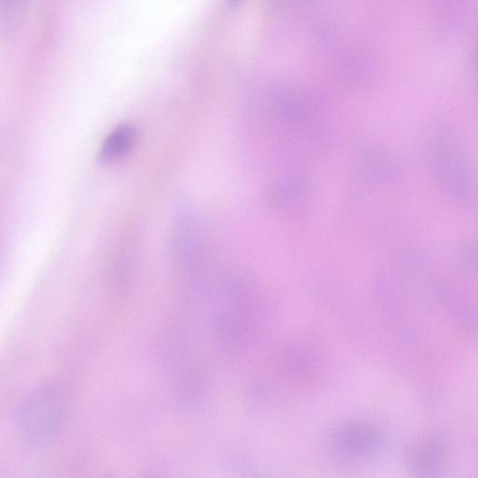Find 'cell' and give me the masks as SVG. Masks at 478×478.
Masks as SVG:
<instances>
[{
	"label": "cell",
	"mask_w": 478,
	"mask_h": 478,
	"mask_svg": "<svg viewBox=\"0 0 478 478\" xmlns=\"http://www.w3.org/2000/svg\"><path fill=\"white\" fill-rule=\"evenodd\" d=\"M135 242L128 237L116 248L111 256L108 281L116 296H122L130 289L137 265Z\"/></svg>",
	"instance_id": "4"
},
{
	"label": "cell",
	"mask_w": 478,
	"mask_h": 478,
	"mask_svg": "<svg viewBox=\"0 0 478 478\" xmlns=\"http://www.w3.org/2000/svg\"><path fill=\"white\" fill-rule=\"evenodd\" d=\"M25 11L22 2H15V0H8L3 3L0 8V23H2L3 30H8L14 26L21 15Z\"/></svg>",
	"instance_id": "7"
},
{
	"label": "cell",
	"mask_w": 478,
	"mask_h": 478,
	"mask_svg": "<svg viewBox=\"0 0 478 478\" xmlns=\"http://www.w3.org/2000/svg\"><path fill=\"white\" fill-rule=\"evenodd\" d=\"M284 363L295 372L312 370L319 363L320 352L312 343H296L287 348L284 355Z\"/></svg>",
	"instance_id": "6"
},
{
	"label": "cell",
	"mask_w": 478,
	"mask_h": 478,
	"mask_svg": "<svg viewBox=\"0 0 478 478\" xmlns=\"http://www.w3.org/2000/svg\"><path fill=\"white\" fill-rule=\"evenodd\" d=\"M66 413L62 388L53 380H44L22 399L17 427L23 442L33 447L51 443L60 431Z\"/></svg>",
	"instance_id": "1"
},
{
	"label": "cell",
	"mask_w": 478,
	"mask_h": 478,
	"mask_svg": "<svg viewBox=\"0 0 478 478\" xmlns=\"http://www.w3.org/2000/svg\"><path fill=\"white\" fill-rule=\"evenodd\" d=\"M136 139L134 126L128 123L118 125L105 137L100 158L104 162H112L125 156L134 146Z\"/></svg>",
	"instance_id": "5"
},
{
	"label": "cell",
	"mask_w": 478,
	"mask_h": 478,
	"mask_svg": "<svg viewBox=\"0 0 478 478\" xmlns=\"http://www.w3.org/2000/svg\"><path fill=\"white\" fill-rule=\"evenodd\" d=\"M205 235L194 213L181 207L175 215L170 235V252L175 268L194 271L201 265Z\"/></svg>",
	"instance_id": "2"
},
{
	"label": "cell",
	"mask_w": 478,
	"mask_h": 478,
	"mask_svg": "<svg viewBox=\"0 0 478 478\" xmlns=\"http://www.w3.org/2000/svg\"><path fill=\"white\" fill-rule=\"evenodd\" d=\"M213 325L215 334L226 348H243L251 340V322L243 307L220 313L215 316Z\"/></svg>",
	"instance_id": "3"
}]
</instances>
